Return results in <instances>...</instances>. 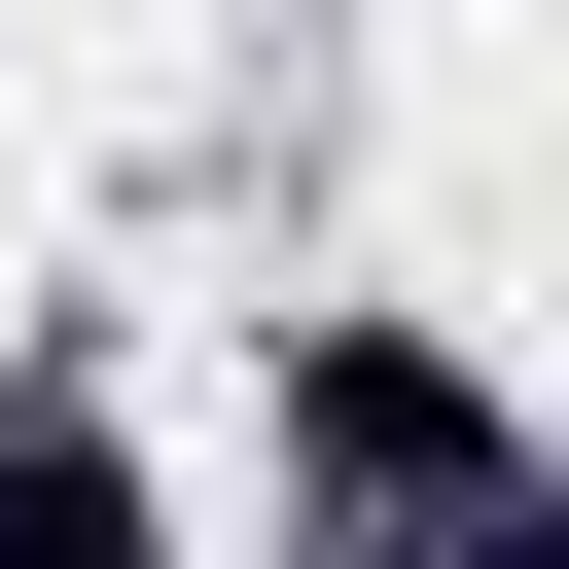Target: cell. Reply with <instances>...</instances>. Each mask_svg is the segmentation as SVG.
I'll list each match as a JSON object with an SVG mask.
<instances>
[{"label":"cell","mask_w":569,"mask_h":569,"mask_svg":"<svg viewBox=\"0 0 569 569\" xmlns=\"http://www.w3.org/2000/svg\"><path fill=\"white\" fill-rule=\"evenodd\" d=\"M284 462H320V498H533V427H498L427 320H320V356H284Z\"/></svg>","instance_id":"1"},{"label":"cell","mask_w":569,"mask_h":569,"mask_svg":"<svg viewBox=\"0 0 569 569\" xmlns=\"http://www.w3.org/2000/svg\"><path fill=\"white\" fill-rule=\"evenodd\" d=\"M0 533H142V462L107 427H0Z\"/></svg>","instance_id":"2"}]
</instances>
